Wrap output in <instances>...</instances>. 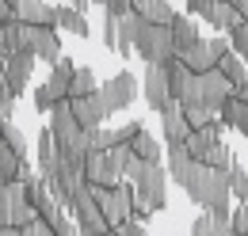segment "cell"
Instances as JSON below:
<instances>
[{
  "label": "cell",
  "instance_id": "8992f818",
  "mask_svg": "<svg viewBox=\"0 0 248 236\" xmlns=\"http://www.w3.org/2000/svg\"><path fill=\"white\" fill-rule=\"evenodd\" d=\"M31 221H38L34 206L27 202V187L23 179H8L0 187V229L12 225V229H27Z\"/></svg>",
  "mask_w": 248,
  "mask_h": 236
},
{
  "label": "cell",
  "instance_id": "ab89813d",
  "mask_svg": "<svg viewBox=\"0 0 248 236\" xmlns=\"http://www.w3.org/2000/svg\"><path fill=\"white\" fill-rule=\"evenodd\" d=\"M4 137H8V145H12L19 156H23V160H27V137H23V133H19L12 122H4Z\"/></svg>",
  "mask_w": 248,
  "mask_h": 236
},
{
  "label": "cell",
  "instance_id": "d4e9b609",
  "mask_svg": "<svg viewBox=\"0 0 248 236\" xmlns=\"http://www.w3.org/2000/svg\"><path fill=\"white\" fill-rule=\"evenodd\" d=\"M168 30H172V46H176V54H184L195 38H202V34H199V27H195V19H191V15H184V12H176V15H172Z\"/></svg>",
  "mask_w": 248,
  "mask_h": 236
},
{
  "label": "cell",
  "instance_id": "ffe728a7",
  "mask_svg": "<svg viewBox=\"0 0 248 236\" xmlns=\"http://www.w3.org/2000/svg\"><path fill=\"white\" fill-rule=\"evenodd\" d=\"M160 133H164L168 145H184L187 137H191V122L184 118V107H180L176 99L160 111Z\"/></svg>",
  "mask_w": 248,
  "mask_h": 236
},
{
  "label": "cell",
  "instance_id": "603a6c76",
  "mask_svg": "<svg viewBox=\"0 0 248 236\" xmlns=\"http://www.w3.org/2000/svg\"><path fill=\"white\" fill-rule=\"evenodd\" d=\"M145 27V15L141 12H126V15H119V50L115 54H123V58H130L134 54V38H138V30Z\"/></svg>",
  "mask_w": 248,
  "mask_h": 236
},
{
  "label": "cell",
  "instance_id": "5bb4252c",
  "mask_svg": "<svg viewBox=\"0 0 248 236\" xmlns=\"http://www.w3.org/2000/svg\"><path fill=\"white\" fill-rule=\"evenodd\" d=\"M34 61H38L34 54H8V61H4V91L12 99L23 95V88H27V80L34 73Z\"/></svg>",
  "mask_w": 248,
  "mask_h": 236
},
{
  "label": "cell",
  "instance_id": "d6a6232c",
  "mask_svg": "<svg viewBox=\"0 0 248 236\" xmlns=\"http://www.w3.org/2000/svg\"><path fill=\"white\" fill-rule=\"evenodd\" d=\"M141 15H145L149 23H172V15H176V8H172L168 0H149Z\"/></svg>",
  "mask_w": 248,
  "mask_h": 236
},
{
  "label": "cell",
  "instance_id": "f5cc1de1",
  "mask_svg": "<svg viewBox=\"0 0 248 236\" xmlns=\"http://www.w3.org/2000/svg\"><path fill=\"white\" fill-rule=\"evenodd\" d=\"M103 236H119V233H115V229H111V233H103Z\"/></svg>",
  "mask_w": 248,
  "mask_h": 236
},
{
  "label": "cell",
  "instance_id": "9a60e30c",
  "mask_svg": "<svg viewBox=\"0 0 248 236\" xmlns=\"http://www.w3.org/2000/svg\"><path fill=\"white\" fill-rule=\"evenodd\" d=\"M69 103H73V115H77V122H80L84 130H92V126H107V118L115 115V111L107 107L103 91H92V95H77V99H69Z\"/></svg>",
  "mask_w": 248,
  "mask_h": 236
},
{
  "label": "cell",
  "instance_id": "52a82bcc",
  "mask_svg": "<svg viewBox=\"0 0 248 236\" xmlns=\"http://www.w3.org/2000/svg\"><path fill=\"white\" fill-rule=\"evenodd\" d=\"M134 54L145 65H168V58H176L168 23H149L145 19V27L138 30V38H134Z\"/></svg>",
  "mask_w": 248,
  "mask_h": 236
},
{
  "label": "cell",
  "instance_id": "7c38bea8",
  "mask_svg": "<svg viewBox=\"0 0 248 236\" xmlns=\"http://www.w3.org/2000/svg\"><path fill=\"white\" fill-rule=\"evenodd\" d=\"M141 95L149 103V111H164L172 103V84H168V69L164 65H145V76H141Z\"/></svg>",
  "mask_w": 248,
  "mask_h": 236
},
{
  "label": "cell",
  "instance_id": "e0dca14e",
  "mask_svg": "<svg viewBox=\"0 0 248 236\" xmlns=\"http://www.w3.org/2000/svg\"><path fill=\"white\" fill-rule=\"evenodd\" d=\"M168 84H172V99H191L195 91H199V73L187 65L180 54L176 58H168Z\"/></svg>",
  "mask_w": 248,
  "mask_h": 236
},
{
  "label": "cell",
  "instance_id": "7dc6e473",
  "mask_svg": "<svg viewBox=\"0 0 248 236\" xmlns=\"http://www.w3.org/2000/svg\"><path fill=\"white\" fill-rule=\"evenodd\" d=\"M233 95H237L241 103H248V84H237V88H233Z\"/></svg>",
  "mask_w": 248,
  "mask_h": 236
},
{
  "label": "cell",
  "instance_id": "1f68e13d",
  "mask_svg": "<svg viewBox=\"0 0 248 236\" xmlns=\"http://www.w3.org/2000/svg\"><path fill=\"white\" fill-rule=\"evenodd\" d=\"M221 221H229V217H214V213H206V209H202V217H195V221H191V236H217Z\"/></svg>",
  "mask_w": 248,
  "mask_h": 236
},
{
  "label": "cell",
  "instance_id": "836d02e7",
  "mask_svg": "<svg viewBox=\"0 0 248 236\" xmlns=\"http://www.w3.org/2000/svg\"><path fill=\"white\" fill-rule=\"evenodd\" d=\"M229 191H233L237 202H245V198H248V168H241V164L229 168Z\"/></svg>",
  "mask_w": 248,
  "mask_h": 236
},
{
  "label": "cell",
  "instance_id": "f1b7e54d",
  "mask_svg": "<svg viewBox=\"0 0 248 236\" xmlns=\"http://www.w3.org/2000/svg\"><path fill=\"white\" fill-rule=\"evenodd\" d=\"M130 148H134L138 160H149V164H160V160H164V148H160V141H156L149 130H141V133L130 141Z\"/></svg>",
  "mask_w": 248,
  "mask_h": 236
},
{
  "label": "cell",
  "instance_id": "f35d334b",
  "mask_svg": "<svg viewBox=\"0 0 248 236\" xmlns=\"http://www.w3.org/2000/svg\"><path fill=\"white\" fill-rule=\"evenodd\" d=\"M229 46H233V54L248 58V23H237V27L229 30Z\"/></svg>",
  "mask_w": 248,
  "mask_h": 236
},
{
  "label": "cell",
  "instance_id": "7bdbcfd3",
  "mask_svg": "<svg viewBox=\"0 0 248 236\" xmlns=\"http://www.w3.org/2000/svg\"><path fill=\"white\" fill-rule=\"evenodd\" d=\"M16 118V99L8 91H0V122H12Z\"/></svg>",
  "mask_w": 248,
  "mask_h": 236
},
{
  "label": "cell",
  "instance_id": "484cf974",
  "mask_svg": "<svg viewBox=\"0 0 248 236\" xmlns=\"http://www.w3.org/2000/svg\"><path fill=\"white\" fill-rule=\"evenodd\" d=\"M217 118H221L229 130H237V133H245V137H248V103H241L237 95H229V99L221 103Z\"/></svg>",
  "mask_w": 248,
  "mask_h": 236
},
{
  "label": "cell",
  "instance_id": "4dcf8cb0",
  "mask_svg": "<svg viewBox=\"0 0 248 236\" xmlns=\"http://www.w3.org/2000/svg\"><path fill=\"white\" fill-rule=\"evenodd\" d=\"M84 145L88 152H103V148L115 145V130H107V126H92V130H84Z\"/></svg>",
  "mask_w": 248,
  "mask_h": 236
},
{
  "label": "cell",
  "instance_id": "83f0119b",
  "mask_svg": "<svg viewBox=\"0 0 248 236\" xmlns=\"http://www.w3.org/2000/svg\"><path fill=\"white\" fill-rule=\"evenodd\" d=\"M217 69L225 73V80H229L233 88H237V84H248V61L241 58V54H233V50L221 54V58H217Z\"/></svg>",
  "mask_w": 248,
  "mask_h": 236
},
{
  "label": "cell",
  "instance_id": "74e56055",
  "mask_svg": "<svg viewBox=\"0 0 248 236\" xmlns=\"http://www.w3.org/2000/svg\"><path fill=\"white\" fill-rule=\"evenodd\" d=\"M50 229H54V236H80V229H77V221H73V213H58L54 221H46Z\"/></svg>",
  "mask_w": 248,
  "mask_h": 236
},
{
  "label": "cell",
  "instance_id": "e575fe53",
  "mask_svg": "<svg viewBox=\"0 0 248 236\" xmlns=\"http://www.w3.org/2000/svg\"><path fill=\"white\" fill-rule=\"evenodd\" d=\"M141 130H145V122H141V118H130V122H123V126H115V145H130ZM115 145H111V148H115Z\"/></svg>",
  "mask_w": 248,
  "mask_h": 236
},
{
  "label": "cell",
  "instance_id": "db71d44e",
  "mask_svg": "<svg viewBox=\"0 0 248 236\" xmlns=\"http://www.w3.org/2000/svg\"><path fill=\"white\" fill-rule=\"evenodd\" d=\"M4 183H8V179H4V176H0V187H4Z\"/></svg>",
  "mask_w": 248,
  "mask_h": 236
},
{
  "label": "cell",
  "instance_id": "9c48e42d",
  "mask_svg": "<svg viewBox=\"0 0 248 236\" xmlns=\"http://www.w3.org/2000/svg\"><path fill=\"white\" fill-rule=\"evenodd\" d=\"M123 179V164L115 156V148H103V152H88L84 156V183L88 187H111Z\"/></svg>",
  "mask_w": 248,
  "mask_h": 236
},
{
  "label": "cell",
  "instance_id": "f6af8a7d",
  "mask_svg": "<svg viewBox=\"0 0 248 236\" xmlns=\"http://www.w3.org/2000/svg\"><path fill=\"white\" fill-rule=\"evenodd\" d=\"M115 233H119V236H149V233H145V225H141V221H126V225H119Z\"/></svg>",
  "mask_w": 248,
  "mask_h": 236
},
{
  "label": "cell",
  "instance_id": "cb8c5ba5",
  "mask_svg": "<svg viewBox=\"0 0 248 236\" xmlns=\"http://www.w3.org/2000/svg\"><path fill=\"white\" fill-rule=\"evenodd\" d=\"M23 172H27V160L8 145V137H4V122H0V176H4V179H23Z\"/></svg>",
  "mask_w": 248,
  "mask_h": 236
},
{
  "label": "cell",
  "instance_id": "d590c367",
  "mask_svg": "<svg viewBox=\"0 0 248 236\" xmlns=\"http://www.w3.org/2000/svg\"><path fill=\"white\" fill-rule=\"evenodd\" d=\"M202 164H210V168H221V172H229V168H233L237 160H233V152H229V145L221 141V145H214V148H210V156H206Z\"/></svg>",
  "mask_w": 248,
  "mask_h": 236
},
{
  "label": "cell",
  "instance_id": "b9f144b4",
  "mask_svg": "<svg viewBox=\"0 0 248 236\" xmlns=\"http://www.w3.org/2000/svg\"><path fill=\"white\" fill-rule=\"evenodd\" d=\"M92 4H99V8L111 12V15H126V12H130V0H92Z\"/></svg>",
  "mask_w": 248,
  "mask_h": 236
},
{
  "label": "cell",
  "instance_id": "f546056e",
  "mask_svg": "<svg viewBox=\"0 0 248 236\" xmlns=\"http://www.w3.org/2000/svg\"><path fill=\"white\" fill-rule=\"evenodd\" d=\"M99 91V80H95V73L88 65H77V73H73V84H69V99H77V95H92Z\"/></svg>",
  "mask_w": 248,
  "mask_h": 236
},
{
  "label": "cell",
  "instance_id": "7a4b0ae2",
  "mask_svg": "<svg viewBox=\"0 0 248 236\" xmlns=\"http://www.w3.org/2000/svg\"><path fill=\"white\" fill-rule=\"evenodd\" d=\"M123 179H130V183H134L138 206H145L149 213L168 209V168H164V160H160V164L134 160V168H130Z\"/></svg>",
  "mask_w": 248,
  "mask_h": 236
},
{
  "label": "cell",
  "instance_id": "60d3db41",
  "mask_svg": "<svg viewBox=\"0 0 248 236\" xmlns=\"http://www.w3.org/2000/svg\"><path fill=\"white\" fill-rule=\"evenodd\" d=\"M229 221H233V229H237L241 236L248 233V198H245V202H237V209H233V217H229Z\"/></svg>",
  "mask_w": 248,
  "mask_h": 236
},
{
  "label": "cell",
  "instance_id": "4316f807",
  "mask_svg": "<svg viewBox=\"0 0 248 236\" xmlns=\"http://www.w3.org/2000/svg\"><path fill=\"white\" fill-rule=\"evenodd\" d=\"M180 58H184L195 73H206V69H214V65H217V61H214V50H210V38H195Z\"/></svg>",
  "mask_w": 248,
  "mask_h": 236
},
{
  "label": "cell",
  "instance_id": "277c9868",
  "mask_svg": "<svg viewBox=\"0 0 248 236\" xmlns=\"http://www.w3.org/2000/svg\"><path fill=\"white\" fill-rule=\"evenodd\" d=\"M95 202L103 209V217L111 221V229H119L126 221H134V206H138V194H134V183L130 179H119L111 187H92Z\"/></svg>",
  "mask_w": 248,
  "mask_h": 236
},
{
  "label": "cell",
  "instance_id": "ee69618b",
  "mask_svg": "<svg viewBox=\"0 0 248 236\" xmlns=\"http://www.w3.org/2000/svg\"><path fill=\"white\" fill-rule=\"evenodd\" d=\"M19 233H23V236H54V229H50V225L38 217V221H31L27 229H19Z\"/></svg>",
  "mask_w": 248,
  "mask_h": 236
},
{
  "label": "cell",
  "instance_id": "3957f363",
  "mask_svg": "<svg viewBox=\"0 0 248 236\" xmlns=\"http://www.w3.org/2000/svg\"><path fill=\"white\" fill-rule=\"evenodd\" d=\"M50 133H54V141H58V148H62V156H69V160H84V156H88L84 126L77 122L69 99H62V103L50 111Z\"/></svg>",
  "mask_w": 248,
  "mask_h": 236
},
{
  "label": "cell",
  "instance_id": "30bf717a",
  "mask_svg": "<svg viewBox=\"0 0 248 236\" xmlns=\"http://www.w3.org/2000/svg\"><path fill=\"white\" fill-rule=\"evenodd\" d=\"M23 50L34 54L38 61H46V65H54V61L62 58V34L58 27H23Z\"/></svg>",
  "mask_w": 248,
  "mask_h": 236
},
{
  "label": "cell",
  "instance_id": "4fadbf2b",
  "mask_svg": "<svg viewBox=\"0 0 248 236\" xmlns=\"http://www.w3.org/2000/svg\"><path fill=\"white\" fill-rule=\"evenodd\" d=\"M99 91H103V99H107L111 111H126V107L138 99V76H134L130 69H123V73H115L111 80H103Z\"/></svg>",
  "mask_w": 248,
  "mask_h": 236
},
{
  "label": "cell",
  "instance_id": "5b68a950",
  "mask_svg": "<svg viewBox=\"0 0 248 236\" xmlns=\"http://www.w3.org/2000/svg\"><path fill=\"white\" fill-rule=\"evenodd\" d=\"M73 73H77V61L73 58H58L50 65V76H46V84H38L34 88V111L38 115H50L62 99H69V84H73Z\"/></svg>",
  "mask_w": 248,
  "mask_h": 236
},
{
  "label": "cell",
  "instance_id": "8fae6325",
  "mask_svg": "<svg viewBox=\"0 0 248 236\" xmlns=\"http://www.w3.org/2000/svg\"><path fill=\"white\" fill-rule=\"evenodd\" d=\"M23 187H27V202L34 206V213H38L42 221H54V217H58V213L65 209L62 202L54 198V191H50V183H46V179L38 176V172H31V168L23 172Z\"/></svg>",
  "mask_w": 248,
  "mask_h": 236
},
{
  "label": "cell",
  "instance_id": "44dd1931",
  "mask_svg": "<svg viewBox=\"0 0 248 236\" xmlns=\"http://www.w3.org/2000/svg\"><path fill=\"white\" fill-rule=\"evenodd\" d=\"M58 160H62V148H58V141H54L50 126H42V133H38V176L50 179L54 168H58Z\"/></svg>",
  "mask_w": 248,
  "mask_h": 236
},
{
  "label": "cell",
  "instance_id": "d6986e66",
  "mask_svg": "<svg viewBox=\"0 0 248 236\" xmlns=\"http://www.w3.org/2000/svg\"><path fill=\"white\" fill-rule=\"evenodd\" d=\"M12 4H16V19L31 27H58V4L46 0H12Z\"/></svg>",
  "mask_w": 248,
  "mask_h": 236
},
{
  "label": "cell",
  "instance_id": "bcb514c9",
  "mask_svg": "<svg viewBox=\"0 0 248 236\" xmlns=\"http://www.w3.org/2000/svg\"><path fill=\"white\" fill-rule=\"evenodd\" d=\"M217 236H241V233L233 229V221H221V229H217Z\"/></svg>",
  "mask_w": 248,
  "mask_h": 236
},
{
  "label": "cell",
  "instance_id": "c3c4849f",
  "mask_svg": "<svg viewBox=\"0 0 248 236\" xmlns=\"http://www.w3.org/2000/svg\"><path fill=\"white\" fill-rule=\"evenodd\" d=\"M65 4H73V8H80V12H88V8H92V0H65Z\"/></svg>",
  "mask_w": 248,
  "mask_h": 236
},
{
  "label": "cell",
  "instance_id": "681fc988",
  "mask_svg": "<svg viewBox=\"0 0 248 236\" xmlns=\"http://www.w3.org/2000/svg\"><path fill=\"white\" fill-rule=\"evenodd\" d=\"M237 12H241V19L248 23V0H237Z\"/></svg>",
  "mask_w": 248,
  "mask_h": 236
},
{
  "label": "cell",
  "instance_id": "11a10c76",
  "mask_svg": "<svg viewBox=\"0 0 248 236\" xmlns=\"http://www.w3.org/2000/svg\"><path fill=\"white\" fill-rule=\"evenodd\" d=\"M245 236H248V233H245Z\"/></svg>",
  "mask_w": 248,
  "mask_h": 236
},
{
  "label": "cell",
  "instance_id": "816d5d0a",
  "mask_svg": "<svg viewBox=\"0 0 248 236\" xmlns=\"http://www.w3.org/2000/svg\"><path fill=\"white\" fill-rule=\"evenodd\" d=\"M4 61H8V58L0 54V91H4Z\"/></svg>",
  "mask_w": 248,
  "mask_h": 236
},
{
  "label": "cell",
  "instance_id": "ba28073f",
  "mask_svg": "<svg viewBox=\"0 0 248 236\" xmlns=\"http://www.w3.org/2000/svg\"><path fill=\"white\" fill-rule=\"evenodd\" d=\"M69 213H73V221H77L80 236H103V233H111V221L103 217V209H99V202H95V194H92L88 183H84V187L77 191V198L69 202Z\"/></svg>",
  "mask_w": 248,
  "mask_h": 236
},
{
  "label": "cell",
  "instance_id": "6da1fadb",
  "mask_svg": "<svg viewBox=\"0 0 248 236\" xmlns=\"http://www.w3.org/2000/svg\"><path fill=\"white\" fill-rule=\"evenodd\" d=\"M180 187L187 191V198L199 209H206V213H214V217H233V209H229V198H233L229 172L210 168V164H202V160H191V168H187V176L180 179Z\"/></svg>",
  "mask_w": 248,
  "mask_h": 236
},
{
  "label": "cell",
  "instance_id": "f907efd6",
  "mask_svg": "<svg viewBox=\"0 0 248 236\" xmlns=\"http://www.w3.org/2000/svg\"><path fill=\"white\" fill-rule=\"evenodd\" d=\"M145 4L149 0H130V12H145Z\"/></svg>",
  "mask_w": 248,
  "mask_h": 236
},
{
  "label": "cell",
  "instance_id": "8d00e7d4",
  "mask_svg": "<svg viewBox=\"0 0 248 236\" xmlns=\"http://www.w3.org/2000/svg\"><path fill=\"white\" fill-rule=\"evenodd\" d=\"M103 46L107 50H119V15H111V12H103Z\"/></svg>",
  "mask_w": 248,
  "mask_h": 236
},
{
  "label": "cell",
  "instance_id": "ac0fdd59",
  "mask_svg": "<svg viewBox=\"0 0 248 236\" xmlns=\"http://www.w3.org/2000/svg\"><path fill=\"white\" fill-rule=\"evenodd\" d=\"M221 130H225V122H221V118H210L206 126L191 130V137L184 141V148L195 156V160H206V156H210V148L221 145Z\"/></svg>",
  "mask_w": 248,
  "mask_h": 236
},
{
  "label": "cell",
  "instance_id": "7402d4cb",
  "mask_svg": "<svg viewBox=\"0 0 248 236\" xmlns=\"http://www.w3.org/2000/svg\"><path fill=\"white\" fill-rule=\"evenodd\" d=\"M58 30H69V34H77V38H88V34H92V23H88V15H84L80 8L58 4Z\"/></svg>",
  "mask_w": 248,
  "mask_h": 236
},
{
  "label": "cell",
  "instance_id": "2e32d148",
  "mask_svg": "<svg viewBox=\"0 0 248 236\" xmlns=\"http://www.w3.org/2000/svg\"><path fill=\"white\" fill-rule=\"evenodd\" d=\"M199 95H202V103H206V107H210V111H221V103H225V99H229V95H233V84H229V80H225V73H221V69H206V73H199Z\"/></svg>",
  "mask_w": 248,
  "mask_h": 236
}]
</instances>
